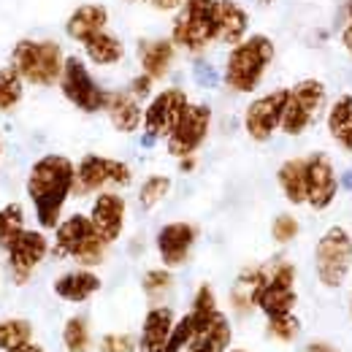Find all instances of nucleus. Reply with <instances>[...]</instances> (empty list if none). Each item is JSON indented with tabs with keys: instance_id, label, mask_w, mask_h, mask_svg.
I'll return each mask as SVG.
<instances>
[{
	"instance_id": "nucleus-21",
	"label": "nucleus",
	"mask_w": 352,
	"mask_h": 352,
	"mask_svg": "<svg viewBox=\"0 0 352 352\" xmlns=\"http://www.w3.org/2000/svg\"><path fill=\"white\" fill-rule=\"evenodd\" d=\"M176 57V44L171 38H146L138 44V63L141 71L149 74L155 82L163 79Z\"/></svg>"
},
{
	"instance_id": "nucleus-18",
	"label": "nucleus",
	"mask_w": 352,
	"mask_h": 352,
	"mask_svg": "<svg viewBox=\"0 0 352 352\" xmlns=\"http://www.w3.org/2000/svg\"><path fill=\"white\" fill-rule=\"evenodd\" d=\"M176 320L174 311L168 307H155L146 311L144 325H141V339H138V350L141 352H163L171 331H174Z\"/></svg>"
},
{
	"instance_id": "nucleus-30",
	"label": "nucleus",
	"mask_w": 352,
	"mask_h": 352,
	"mask_svg": "<svg viewBox=\"0 0 352 352\" xmlns=\"http://www.w3.org/2000/svg\"><path fill=\"white\" fill-rule=\"evenodd\" d=\"M63 344L68 352H89V325L85 317H71L63 328Z\"/></svg>"
},
{
	"instance_id": "nucleus-11",
	"label": "nucleus",
	"mask_w": 352,
	"mask_h": 352,
	"mask_svg": "<svg viewBox=\"0 0 352 352\" xmlns=\"http://www.w3.org/2000/svg\"><path fill=\"white\" fill-rule=\"evenodd\" d=\"M287 95L290 89L279 87L265 92L261 98H255L247 111H244V131L252 141H268L274 133L282 128V117H285V106H287Z\"/></svg>"
},
{
	"instance_id": "nucleus-44",
	"label": "nucleus",
	"mask_w": 352,
	"mask_h": 352,
	"mask_svg": "<svg viewBox=\"0 0 352 352\" xmlns=\"http://www.w3.org/2000/svg\"><path fill=\"white\" fill-rule=\"evenodd\" d=\"M350 317H352V296H350Z\"/></svg>"
},
{
	"instance_id": "nucleus-10",
	"label": "nucleus",
	"mask_w": 352,
	"mask_h": 352,
	"mask_svg": "<svg viewBox=\"0 0 352 352\" xmlns=\"http://www.w3.org/2000/svg\"><path fill=\"white\" fill-rule=\"evenodd\" d=\"M133 182V171L128 163L103 157V155H85L76 166V195L98 192L103 187H128Z\"/></svg>"
},
{
	"instance_id": "nucleus-5",
	"label": "nucleus",
	"mask_w": 352,
	"mask_h": 352,
	"mask_svg": "<svg viewBox=\"0 0 352 352\" xmlns=\"http://www.w3.org/2000/svg\"><path fill=\"white\" fill-rule=\"evenodd\" d=\"M54 255L74 258L79 265H100L106 258V241L98 236L87 214H71L54 228Z\"/></svg>"
},
{
	"instance_id": "nucleus-6",
	"label": "nucleus",
	"mask_w": 352,
	"mask_h": 352,
	"mask_svg": "<svg viewBox=\"0 0 352 352\" xmlns=\"http://www.w3.org/2000/svg\"><path fill=\"white\" fill-rule=\"evenodd\" d=\"M352 271V236L347 228H328L314 247V274L322 287L336 290L347 282Z\"/></svg>"
},
{
	"instance_id": "nucleus-27",
	"label": "nucleus",
	"mask_w": 352,
	"mask_h": 352,
	"mask_svg": "<svg viewBox=\"0 0 352 352\" xmlns=\"http://www.w3.org/2000/svg\"><path fill=\"white\" fill-rule=\"evenodd\" d=\"M82 46H85V54L89 57V63L103 65V68L106 65H117L125 57V44L109 30H100V33L89 36Z\"/></svg>"
},
{
	"instance_id": "nucleus-38",
	"label": "nucleus",
	"mask_w": 352,
	"mask_h": 352,
	"mask_svg": "<svg viewBox=\"0 0 352 352\" xmlns=\"http://www.w3.org/2000/svg\"><path fill=\"white\" fill-rule=\"evenodd\" d=\"M152 85H155V79H152L149 74H141V76H135V79L131 82L128 92H131V95H135V98L141 100V98H146V95L152 92Z\"/></svg>"
},
{
	"instance_id": "nucleus-19",
	"label": "nucleus",
	"mask_w": 352,
	"mask_h": 352,
	"mask_svg": "<svg viewBox=\"0 0 352 352\" xmlns=\"http://www.w3.org/2000/svg\"><path fill=\"white\" fill-rule=\"evenodd\" d=\"M106 25H109V8L100 6V3H85V6H79V8L68 16L65 33H68L71 41L85 44L89 36L106 30Z\"/></svg>"
},
{
	"instance_id": "nucleus-48",
	"label": "nucleus",
	"mask_w": 352,
	"mask_h": 352,
	"mask_svg": "<svg viewBox=\"0 0 352 352\" xmlns=\"http://www.w3.org/2000/svg\"><path fill=\"white\" fill-rule=\"evenodd\" d=\"M0 152H3V146H0Z\"/></svg>"
},
{
	"instance_id": "nucleus-7",
	"label": "nucleus",
	"mask_w": 352,
	"mask_h": 352,
	"mask_svg": "<svg viewBox=\"0 0 352 352\" xmlns=\"http://www.w3.org/2000/svg\"><path fill=\"white\" fill-rule=\"evenodd\" d=\"M325 106H328V89H325V85L320 79H301L296 87H290L279 131L285 133V135L307 133L314 125V120L325 111Z\"/></svg>"
},
{
	"instance_id": "nucleus-32",
	"label": "nucleus",
	"mask_w": 352,
	"mask_h": 352,
	"mask_svg": "<svg viewBox=\"0 0 352 352\" xmlns=\"http://www.w3.org/2000/svg\"><path fill=\"white\" fill-rule=\"evenodd\" d=\"M25 228V212L19 204H8L0 209V244L11 241Z\"/></svg>"
},
{
	"instance_id": "nucleus-47",
	"label": "nucleus",
	"mask_w": 352,
	"mask_h": 352,
	"mask_svg": "<svg viewBox=\"0 0 352 352\" xmlns=\"http://www.w3.org/2000/svg\"><path fill=\"white\" fill-rule=\"evenodd\" d=\"M261 3H268V0H261Z\"/></svg>"
},
{
	"instance_id": "nucleus-29",
	"label": "nucleus",
	"mask_w": 352,
	"mask_h": 352,
	"mask_svg": "<svg viewBox=\"0 0 352 352\" xmlns=\"http://www.w3.org/2000/svg\"><path fill=\"white\" fill-rule=\"evenodd\" d=\"M33 339V325L28 320H0V350H16Z\"/></svg>"
},
{
	"instance_id": "nucleus-22",
	"label": "nucleus",
	"mask_w": 352,
	"mask_h": 352,
	"mask_svg": "<svg viewBox=\"0 0 352 352\" xmlns=\"http://www.w3.org/2000/svg\"><path fill=\"white\" fill-rule=\"evenodd\" d=\"M106 114H109L114 131L120 133H135L144 125V109H141L138 98L131 92H111Z\"/></svg>"
},
{
	"instance_id": "nucleus-36",
	"label": "nucleus",
	"mask_w": 352,
	"mask_h": 352,
	"mask_svg": "<svg viewBox=\"0 0 352 352\" xmlns=\"http://www.w3.org/2000/svg\"><path fill=\"white\" fill-rule=\"evenodd\" d=\"M171 271H166V268H152V271H146V276H144V290H146V296H160V293H166L168 287H171Z\"/></svg>"
},
{
	"instance_id": "nucleus-1",
	"label": "nucleus",
	"mask_w": 352,
	"mask_h": 352,
	"mask_svg": "<svg viewBox=\"0 0 352 352\" xmlns=\"http://www.w3.org/2000/svg\"><path fill=\"white\" fill-rule=\"evenodd\" d=\"M76 187V166L65 155H44L28 174V195L41 228H57L63 206Z\"/></svg>"
},
{
	"instance_id": "nucleus-23",
	"label": "nucleus",
	"mask_w": 352,
	"mask_h": 352,
	"mask_svg": "<svg viewBox=\"0 0 352 352\" xmlns=\"http://www.w3.org/2000/svg\"><path fill=\"white\" fill-rule=\"evenodd\" d=\"M100 290V279L87 271V268H79V271H65L63 276H57L54 282V293L68 301V304H85L89 296H95Z\"/></svg>"
},
{
	"instance_id": "nucleus-33",
	"label": "nucleus",
	"mask_w": 352,
	"mask_h": 352,
	"mask_svg": "<svg viewBox=\"0 0 352 352\" xmlns=\"http://www.w3.org/2000/svg\"><path fill=\"white\" fill-rule=\"evenodd\" d=\"M192 336H195V322H192V314L187 311L179 322L174 325V331H171V339H168V344H166V350L163 352H182L187 350V344L192 342Z\"/></svg>"
},
{
	"instance_id": "nucleus-37",
	"label": "nucleus",
	"mask_w": 352,
	"mask_h": 352,
	"mask_svg": "<svg viewBox=\"0 0 352 352\" xmlns=\"http://www.w3.org/2000/svg\"><path fill=\"white\" fill-rule=\"evenodd\" d=\"M135 342L128 333H106L98 344V352H133Z\"/></svg>"
},
{
	"instance_id": "nucleus-3",
	"label": "nucleus",
	"mask_w": 352,
	"mask_h": 352,
	"mask_svg": "<svg viewBox=\"0 0 352 352\" xmlns=\"http://www.w3.org/2000/svg\"><path fill=\"white\" fill-rule=\"evenodd\" d=\"M11 65L19 71V76L28 85L49 87L60 82L63 68H65V54L63 46L49 38H22L16 41L11 52Z\"/></svg>"
},
{
	"instance_id": "nucleus-43",
	"label": "nucleus",
	"mask_w": 352,
	"mask_h": 352,
	"mask_svg": "<svg viewBox=\"0 0 352 352\" xmlns=\"http://www.w3.org/2000/svg\"><path fill=\"white\" fill-rule=\"evenodd\" d=\"M347 14H350V22H352V0H347Z\"/></svg>"
},
{
	"instance_id": "nucleus-9",
	"label": "nucleus",
	"mask_w": 352,
	"mask_h": 352,
	"mask_svg": "<svg viewBox=\"0 0 352 352\" xmlns=\"http://www.w3.org/2000/svg\"><path fill=\"white\" fill-rule=\"evenodd\" d=\"M60 89L85 114L106 111L109 98H111V92H106L92 79L85 60H79V57H65V68H63V76H60Z\"/></svg>"
},
{
	"instance_id": "nucleus-34",
	"label": "nucleus",
	"mask_w": 352,
	"mask_h": 352,
	"mask_svg": "<svg viewBox=\"0 0 352 352\" xmlns=\"http://www.w3.org/2000/svg\"><path fill=\"white\" fill-rule=\"evenodd\" d=\"M301 331V322L296 314H282V317H271L268 320V333L279 342H293Z\"/></svg>"
},
{
	"instance_id": "nucleus-35",
	"label": "nucleus",
	"mask_w": 352,
	"mask_h": 352,
	"mask_svg": "<svg viewBox=\"0 0 352 352\" xmlns=\"http://www.w3.org/2000/svg\"><path fill=\"white\" fill-rule=\"evenodd\" d=\"M271 236H274V241H279V244H290L296 236H298V220L293 217V214H279L274 225H271Z\"/></svg>"
},
{
	"instance_id": "nucleus-13",
	"label": "nucleus",
	"mask_w": 352,
	"mask_h": 352,
	"mask_svg": "<svg viewBox=\"0 0 352 352\" xmlns=\"http://www.w3.org/2000/svg\"><path fill=\"white\" fill-rule=\"evenodd\" d=\"M212 128V109L204 106V103H190L187 111L182 114V120L176 122V128L171 131V135L166 138L168 141V152L174 157H192L201 144L206 141Z\"/></svg>"
},
{
	"instance_id": "nucleus-15",
	"label": "nucleus",
	"mask_w": 352,
	"mask_h": 352,
	"mask_svg": "<svg viewBox=\"0 0 352 352\" xmlns=\"http://www.w3.org/2000/svg\"><path fill=\"white\" fill-rule=\"evenodd\" d=\"M339 195V176L325 152L307 157V204L314 212H325Z\"/></svg>"
},
{
	"instance_id": "nucleus-8",
	"label": "nucleus",
	"mask_w": 352,
	"mask_h": 352,
	"mask_svg": "<svg viewBox=\"0 0 352 352\" xmlns=\"http://www.w3.org/2000/svg\"><path fill=\"white\" fill-rule=\"evenodd\" d=\"M298 304V293H296V265L287 261H279L271 268H265V276L255 293V307L263 311L265 317H282V314H293V309Z\"/></svg>"
},
{
	"instance_id": "nucleus-2",
	"label": "nucleus",
	"mask_w": 352,
	"mask_h": 352,
	"mask_svg": "<svg viewBox=\"0 0 352 352\" xmlns=\"http://www.w3.org/2000/svg\"><path fill=\"white\" fill-rule=\"evenodd\" d=\"M276 46L268 36H247L244 41H239L236 46H230L228 63H225V85L233 92L250 95L261 87L268 65L274 63Z\"/></svg>"
},
{
	"instance_id": "nucleus-17",
	"label": "nucleus",
	"mask_w": 352,
	"mask_h": 352,
	"mask_svg": "<svg viewBox=\"0 0 352 352\" xmlns=\"http://www.w3.org/2000/svg\"><path fill=\"white\" fill-rule=\"evenodd\" d=\"M198 239L195 225L190 222H168L157 233V252L166 268H176L190 258V250Z\"/></svg>"
},
{
	"instance_id": "nucleus-41",
	"label": "nucleus",
	"mask_w": 352,
	"mask_h": 352,
	"mask_svg": "<svg viewBox=\"0 0 352 352\" xmlns=\"http://www.w3.org/2000/svg\"><path fill=\"white\" fill-rule=\"evenodd\" d=\"M342 44H344V49H347V54L352 57V22L342 30Z\"/></svg>"
},
{
	"instance_id": "nucleus-28",
	"label": "nucleus",
	"mask_w": 352,
	"mask_h": 352,
	"mask_svg": "<svg viewBox=\"0 0 352 352\" xmlns=\"http://www.w3.org/2000/svg\"><path fill=\"white\" fill-rule=\"evenodd\" d=\"M22 92H25V79L19 76V71L14 65L0 68V111L14 109L22 100Z\"/></svg>"
},
{
	"instance_id": "nucleus-45",
	"label": "nucleus",
	"mask_w": 352,
	"mask_h": 352,
	"mask_svg": "<svg viewBox=\"0 0 352 352\" xmlns=\"http://www.w3.org/2000/svg\"><path fill=\"white\" fill-rule=\"evenodd\" d=\"M131 3H144V0H131Z\"/></svg>"
},
{
	"instance_id": "nucleus-14",
	"label": "nucleus",
	"mask_w": 352,
	"mask_h": 352,
	"mask_svg": "<svg viewBox=\"0 0 352 352\" xmlns=\"http://www.w3.org/2000/svg\"><path fill=\"white\" fill-rule=\"evenodd\" d=\"M8 252V265L14 271V279L22 285L30 279V274L41 265L46 255H49V241L41 230H28L22 228L11 241L3 244Z\"/></svg>"
},
{
	"instance_id": "nucleus-26",
	"label": "nucleus",
	"mask_w": 352,
	"mask_h": 352,
	"mask_svg": "<svg viewBox=\"0 0 352 352\" xmlns=\"http://www.w3.org/2000/svg\"><path fill=\"white\" fill-rule=\"evenodd\" d=\"M276 182L290 204H296V206L307 204V157L285 160L276 171Z\"/></svg>"
},
{
	"instance_id": "nucleus-46",
	"label": "nucleus",
	"mask_w": 352,
	"mask_h": 352,
	"mask_svg": "<svg viewBox=\"0 0 352 352\" xmlns=\"http://www.w3.org/2000/svg\"><path fill=\"white\" fill-rule=\"evenodd\" d=\"M230 352H244V350H230Z\"/></svg>"
},
{
	"instance_id": "nucleus-4",
	"label": "nucleus",
	"mask_w": 352,
	"mask_h": 352,
	"mask_svg": "<svg viewBox=\"0 0 352 352\" xmlns=\"http://www.w3.org/2000/svg\"><path fill=\"white\" fill-rule=\"evenodd\" d=\"M171 41L192 54L217 41V0H184L171 28Z\"/></svg>"
},
{
	"instance_id": "nucleus-12",
	"label": "nucleus",
	"mask_w": 352,
	"mask_h": 352,
	"mask_svg": "<svg viewBox=\"0 0 352 352\" xmlns=\"http://www.w3.org/2000/svg\"><path fill=\"white\" fill-rule=\"evenodd\" d=\"M190 100H187V92L179 87L160 89L149 106L144 109V133L146 138H168L171 131L176 128V122L182 120V114L187 111Z\"/></svg>"
},
{
	"instance_id": "nucleus-25",
	"label": "nucleus",
	"mask_w": 352,
	"mask_h": 352,
	"mask_svg": "<svg viewBox=\"0 0 352 352\" xmlns=\"http://www.w3.org/2000/svg\"><path fill=\"white\" fill-rule=\"evenodd\" d=\"M325 128L331 138L352 155V95H339L325 111Z\"/></svg>"
},
{
	"instance_id": "nucleus-16",
	"label": "nucleus",
	"mask_w": 352,
	"mask_h": 352,
	"mask_svg": "<svg viewBox=\"0 0 352 352\" xmlns=\"http://www.w3.org/2000/svg\"><path fill=\"white\" fill-rule=\"evenodd\" d=\"M89 220L106 244H114L125 228V198L120 192H98L89 209Z\"/></svg>"
},
{
	"instance_id": "nucleus-20",
	"label": "nucleus",
	"mask_w": 352,
	"mask_h": 352,
	"mask_svg": "<svg viewBox=\"0 0 352 352\" xmlns=\"http://www.w3.org/2000/svg\"><path fill=\"white\" fill-rule=\"evenodd\" d=\"M250 14L236 0H217V41L236 46L247 38Z\"/></svg>"
},
{
	"instance_id": "nucleus-31",
	"label": "nucleus",
	"mask_w": 352,
	"mask_h": 352,
	"mask_svg": "<svg viewBox=\"0 0 352 352\" xmlns=\"http://www.w3.org/2000/svg\"><path fill=\"white\" fill-rule=\"evenodd\" d=\"M168 190H171V179L168 176H160V174L146 176L144 184H141V190H138V204L144 209H155L168 195Z\"/></svg>"
},
{
	"instance_id": "nucleus-42",
	"label": "nucleus",
	"mask_w": 352,
	"mask_h": 352,
	"mask_svg": "<svg viewBox=\"0 0 352 352\" xmlns=\"http://www.w3.org/2000/svg\"><path fill=\"white\" fill-rule=\"evenodd\" d=\"M8 352H44L38 344H33V342H28V344H22V347H16V350H8Z\"/></svg>"
},
{
	"instance_id": "nucleus-39",
	"label": "nucleus",
	"mask_w": 352,
	"mask_h": 352,
	"mask_svg": "<svg viewBox=\"0 0 352 352\" xmlns=\"http://www.w3.org/2000/svg\"><path fill=\"white\" fill-rule=\"evenodd\" d=\"M149 3H152V8H157V11H176V8L184 6V0H149Z\"/></svg>"
},
{
	"instance_id": "nucleus-40",
	"label": "nucleus",
	"mask_w": 352,
	"mask_h": 352,
	"mask_svg": "<svg viewBox=\"0 0 352 352\" xmlns=\"http://www.w3.org/2000/svg\"><path fill=\"white\" fill-rule=\"evenodd\" d=\"M304 352H339L331 342H309Z\"/></svg>"
},
{
	"instance_id": "nucleus-24",
	"label": "nucleus",
	"mask_w": 352,
	"mask_h": 352,
	"mask_svg": "<svg viewBox=\"0 0 352 352\" xmlns=\"http://www.w3.org/2000/svg\"><path fill=\"white\" fill-rule=\"evenodd\" d=\"M230 336H233L230 322L220 311L214 320H209L206 325L195 328V336L187 344V352H225L228 344H230Z\"/></svg>"
}]
</instances>
